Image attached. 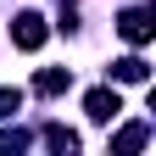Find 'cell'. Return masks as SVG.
Masks as SVG:
<instances>
[{
  "mask_svg": "<svg viewBox=\"0 0 156 156\" xmlns=\"http://www.w3.org/2000/svg\"><path fill=\"white\" fill-rule=\"evenodd\" d=\"M45 17H39V11H17V23H11V39H17V45H23V50H39V45H45Z\"/></svg>",
  "mask_w": 156,
  "mask_h": 156,
  "instance_id": "obj_1",
  "label": "cell"
},
{
  "mask_svg": "<svg viewBox=\"0 0 156 156\" xmlns=\"http://www.w3.org/2000/svg\"><path fill=\"white\" fill-rule=\"evenodd\" d=\"M17 106H23V95H17V89H0V117H11Z\"/></svg>",
  "mask_w": 156,
  "mask_h": 156,
  "instance_id": "obj_9",
  "label": "cell"
},
{
  "mask_svg": "<svg viewBox=\"0 0 156 156\" xmlns=\"http://www.w3.org/2000/svg\"><path fill=\"white\" fill-rule=\"evenodd\" d=\"M145 140H151V128H145V123H128V128L112 140V151H117V156H128V151H140Z\"/></svg>",
  "mask_w": 156,
  "mask_h": 156,
  "instance_id": "obj_6",
  "label": "cell"
},
{
  "mask_svg": "<svg viewBox=\"0 0 156 156\" xmlns=\"http://www.w3.org/2000/svg\"><path fill=\"white\" fill-rule=\"evenodd\" d=\"M67 84H73V73H67V67H45V73L34 78V89H39V95H62Z\"/></svg>",
  "mask_w": 156,
  "mask_h": 156,
  "instance_id": "obj_5",
  "label": "cell"
},
{
  "mask_svg": "<svg viewBox=\"0 0 156 156\" xmlns=\"http://www.w3.org/2000/svg\"><path fill=\"white\" fill-rule=\"evenodd\" d=\"M0 151H28V134L23 128H0Z\"/></svg>",
  "mask_w": 156,
  "mask_h": 156,
  "instance_id": "obj_8",
  "label": "cell"
},
{
  "mask_svg": "<svg viewBox=\"0 0 156 156\" xmlns=\"http://www.w3.org/2000/svg\"><path fill=\"white\" fill-rule=\"evenodd\" d=\"M45 145H50V151H62V156H73V151H78V134L62 128V123H50V128H45Z\"/></svg>",
  "mask_w": 156,
  "mask_h": 156,
  "instance_id": "obj_7",
  "label": "cell"
},
{
  "mask_svg": "<svg viewBox=\"0 0 156 156\" xmlns=\"http://www.w3.org/2000/svg\"><path fill=\"white\" fill-rule=\"evenodd\" d=\"M117 34H123L128 45H145V39L156 34V23H151V11H140V6H128L123 17H117Z\"/></svg>",
  "mask_w": 156,
  "mask_h": 156,
  "instance_id": "obj_2",
  "label": "cell"
},
{
  "mask_svg": "<svg viewBox=\"0 0 156 156\" xmlns=\"http://www.w3.org/2000/svg\"><path fill=\"white\" fill-rule=\"evenodd\" d=\"M112 73L123 78V84H145L151 67H145V56H123V62H112Z\"/></svg>",
  "mask_w": 156,
  "mask_h": 156,
  "instance_id": "obj_4",
  "label": "cell"
},
{
  "mask_svg": "<svg viewBox=\"0 0 156 156\" xmlns=\"http://www.w3.org/2000/svg\"><path fill=\"white\" fill-rule=\"evenodd\" d=\"M84 112H89V123H112V117L123 112V101H117V89H89L84 95Z\"/></svg>",
  "mask_w": 156,
  "mask_h": 156,
  "instance_id": "obj_3",
  "label": "cell"
}]
</instances>
